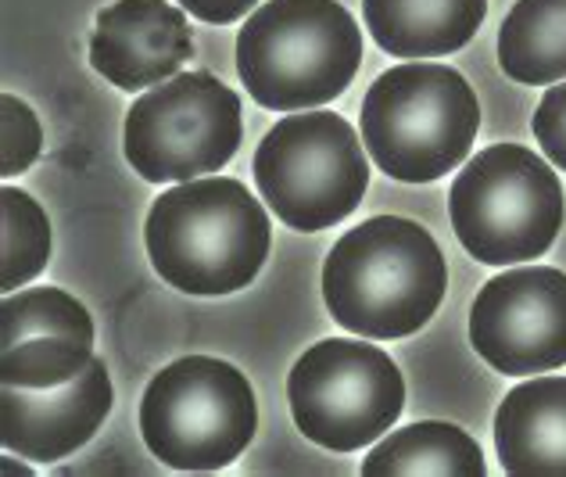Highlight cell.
<instances>
[{
  "label": "cell",
  "instance_id": "6da1fadb",
  "mask_svg": "<svg viewBox=\"0 0 566 477\" xmlns=\"http://www.w3.org/2000/svg\"><path fill=\"white\" fill-rule=\"evenodd\" d=\"M449 266L420 222L374 216L348 230L323 262V298L345 331L374 341L409 338L434 317Z\"/></svg>",
  "mask_w": 566,
  "mask_h": 477
},
{
  "label": "cell",
  "instance_id": "7a4b0ae2",
  "mask_svg": "<svg viewBox=\"0 0 566 477\" xmlns=\"http://www.w3.org/2000/svg\"><path fill=\"white\" fill-rule=\"evenodd\" d=\"M147 256L184 294H233L270 256V216L241 180L201 176L169 187L147 212Z\"/></svg>",
  "mask_w": 566,
  "mask_h": 477
},
{
  "label": "cell",
  "instance_id": "3957f363",
  "mask_svg": "<svg viewBox=\"0 0 566 477\" xmlns=\"http://www.w3.org/2000/svg\"><path fill=\"white\" fill-rule=\"evenodd\" d=\"M363 29L337 0H270L237 33V72L262 108L305 112L345 94Z\"/></svg>",
  "mask_w": 566,
  "mask_h": 477
},
{
  "label": "cell",
  "instance_id": "277c9868",
  "mask_svg": "<svg viewBox=\"0 0 566 477\" xmlns=\"http://www.w3.org/2000/svg\"><path fill=\"white\" fill-rule=\"evenodd\" d=\"M481 129L473 86L449 65L406 62L377 76L363 97V144L380 173L434 184L459 169Z\"/></svg>",
  "mask_w": 566,
  "mask_h": 477
},
{
  "label": "cell",
  "instance_id": "5b68a950",
  "mask_svg": "<svg viewBox=\"0 0 566 477\" xmlns=\"http://www.w3.org/2000/svg\"><path fill=\"white\" fill-rule=\"evenodd\" d=\"M449 216L459 245L476 262H531L542 259L563 230V184L531 147L495 144L455 176Z\"/></svg>",
  "mask_w": 566,
  "mask_h": 477
},
{
  "label": "cell",
  "instance_id": "8992f818",
  "mask_svg": "<svg viewBox=\"0 0 566 477\" xmlns=\"http://www.w3.org/2000/svg\"><path fill=\"white\" fill-rule=\"evenodd\" d=\"M259 406L248 377L212 355H187L151 377L140 398V435L172 470H222L248 449Z\"/></svg>",
  "mask_w": 566,
  "mask_h": 477
},
{
  "label": "cell",
  "instance_id": "52a82bcc",
  "mask_svg": "<svg viewBox=\"0 0 566 477\" xmlns=\"http://www.w3.org/2000/svg\"><path fill=\"white\" fill-rule=\"evenodd\" d=\"M359 133L334 112L287 115L255 152L262 201L291 230L316 234L348 219L369 187V162Z\"/></svg>",
  "mask_w": 566,
  "mask_h": 477
},
{
  "label": "cell",
  "instance_id": "ba28073f",
  "mask_svg": "<svg viewBox=\"0 0 566 477\" xmlns=\"http://www.w3.org/2000/svg\"><path fill=\"white\" fill-rule=\"evenodd\" d=\"M287 402L297 431L334 453L374 445L406 409V381L391 355L352 338H326L294 363Z\"/></svg>",
  "mask_w": 566,
  "mask_h": 477
},
{
  "label": "cell",
  "instance_id": "9c48e42d",
  "mask_svg": "<svg viewBox=\"0 0 566 477\" xmlns=\"http://www.w3.org/2000/svg\"><path fill=\"white\" fill-rule=\"evenodd\" d=\"M241 133L237 91L212 72H180L133 101L126 158L147 184H187L227 166Z\"/></svg>",
  "mask_w": 566,
  "mask_h": 477
},
{
  "label": "cell",
  "instance_id": "30bf717a",
  "mask_svg": "<svg viewBox=\"0 0 566 477\" xmlns=\"http://www.w3.org/2000/svg\"><path fill=\"white\" fill-rule=\"evenodd\" d=\"M476 355L505 377L548 374L566 363V273L516 266L491 277L470 309Z\"/></svg>",
  "mask_w": 566,
  "mask_h": 477
},
{
  "label": "cell",
  "instance_id": "8fae6325",
  "mask_svg": "<svg viewBox=\"0 0 566 477\" xmlns=\"http://www.w3.org/2000/svg\"><path fill=\"white\" fill-rule=\"evenodd\" d=\"M94 363V320L57 288L11 291L0 305V381L54 387Z\"/></svg>",
  "mask_w": 566,
  "mask_h": 477
},
{
  "label": "cell",
  "instance_id": "7c38bea8",
  "mask_svg": "<svg viewBox=\"0 0 566 477\" xmlns=\"http://www.w3.org/2000/svg\"><path fill=\"white\" fill-rule=\"evenodd\" d=\"M112 413V377L108 366L94 360L65 384L54 387H8L0 392V442L4 449L54 464L91 442L104 416Z\"/></svg>",
  "mask_w": 566,
  "mask_h": 477
},
{
  "label": "cell",
  "instance_id": "4fadbf2b",
  "mask_svg": "<svg viewBox=\"0 0 566 477\" xmlns=\"http://www.w3.org/2000/svg\"><path fill=\"white\" fill-rule=\"evenodd\" d=\"M193 58V37L184 8L169 0H115L97 14L91 65L118 91H147L180 76Z\"/></svg>",
  "mask_w": 566,
  "mask_h": 477
},
{
  "label": "cell",
  "instance_id": "5bb4252c",
  "mask_svg": "<svg viewBox=\"0 0 566 477\" xmlns=\"http://www.w3.org/2000/svg\"><path fill=\"white\" fill-rule=\"evenodd\" d=\"M495 449L513 477H566V377H534L505 395Z\"/></svg>",
  "mask_w": 566,
  "mask_h": 477
},
{
  "label": "cell",
  "instance_id": "9a60e30c",
  "mask_svg": "<svg viewBox=\"0 0 566 477\" xmlns=\"http://www.w3.org/2000/svg\"><path fill=\"white\" fill-rule=\"evenodd\" d=\"M363 14L391 58H441L473 40L488 0H363Z\"/></svg>",
  "mask_w": 566,
  "mask_h": 477
},
{
  "label": "cell",
  "instance_id": "2e32d148",
  "mask_svg": "<svg viewBox=\"0 0 566 477\" xmlns=\"http://www.w3.org/2000/svg\"><path fill=\"white\" fill-rule=\"evenodd\" d=\"M366 477H481L488 474L484 453L467 431L441 421H420L401 431H391L369 449Z\"/></svg>",
  "mask_w": 566,
  "mask_h": 477
},
{
  "label": "cell",
  "instance_id": "e0dca14e",
  "mask_svg": "<svg viewBox=\"0 0 566 477\" xmlns=\"http://www.w3.org/2000/svg\"><path fill=\"white\" fill-rule=\"evenodd\" d=\"M499 65L524 86L566 80V0H516L499 29Z\"/></svg>",
  "mask_w": 566,
  "mask_h": 477
},
{
  "label": "cell",
  "instance_id": "ac0fdd59",
  "mask_svg": "<svg viewBox=\"0 0 566 477\" xmlns=\"http://www.w3.org/2000/svg\"><path fill=\"white\" fill-rule=\"evenodd\" d=\"M0 234H4V251H0V291L11 294L25 288L29 280L43 273L51 259V219L40 201L29 198L19 187L0 190Z\"/></svg>",
  "mask_w": 566,
  "mask_h": 477
},
{
  "label": "cell",
  "instance_id": "d6986e66",
  "mask_svg": "<svg viewBox=\"0 0 566 477\" xmlns=\"http://www.w3.org/2000/svg\"><path fill=\"white\" fill-rule=\"evenodd\" d=\"M0 126H4V137H0V176H19L43 152L40 118L25 101L4 94L0 97Z\"/></svg>",
  "mask_w": 566,
  "mask_h": 477
},
{
  "label": "cell",
  "instance_id": "ffe728a7",
  "mask_svg": "<svg viewBox=\"0 0 566 477\" xmlns=\"http://www.w3.org/2000/svg\"><path fill=\"white\" fill-rule=\"evenodd\" d=\"M531 129H534V141H538L545 158L566 173V80L553 83L545 91L538 112L531 118Z\"/></svg>",
  "mask_w": 566,
  "mask_h": 477
},
{
  "label": "cell",
  "instance_id": "44dd1931",
  "mask_svg": "<svg viewBox=\"0 0 566 477\" xmlns=\"http://www.w3.org/2000/svg\"><path fill=\"white\" fill-rule=\"evenodd\" d=\"M255 4L259 0H180L184 11H190L193 19L212 22V25H230L237 19H244Z\"/></svg>",
  "mask_w": 566,
  "mask_h": 477
}]
</instances>
